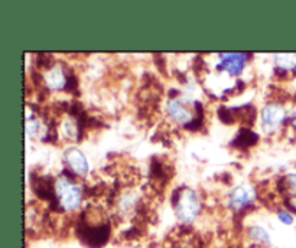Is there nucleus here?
I'll return each instance as SVG.
<instances>
[{
	"mask_svg": "<svg viewBox=\"0 0 296 248\" xmlns=\"http://www.w3.org/2000/svg\"><path fill=\"white\" fill-rule=\"evenodd\" d=\"M201 199L191 188H182L175 195V214L182 223H192L201 214Z\"/></svg>",
	"mask_w": 296,
	"mask_h": 248,
	"instance_id": "obj_1",
	"label": "nucleus"
},
{
	"mask_svg": "<svg viewBox=\"0 0 296 248\" xmlns=\"http://www.w3.org/2000/svg\"><path fill=\"white\" fill-rule=\"evenodd\" d=\"M54 197L58 199L59 206L67 212H74L82 202V192L81 188L71 182L68 177L61 176L54 183Z\"/></svg>",
	"mask_w": 296,
	"mask_h": 248,
	"instance_id": "obj_2",
	"label": "nucleus"
},
{
	"mask_svg": "<svg viewBox=\"0 0 296 248\" xmlns=\"http://www.w3.org/2000/svg\"><path fill=\"white\" fill-rule=\"evenodd\" d=\"M187 104L184 99H173L168 101V114L172 117L173 122H176L178 124H182L184 127L187 128H191V127H195L197 125V119L195 116L187 108Z\"/></svg>",
	"mask_w": 296,
	"mask_h": 248,
	"instance_id": "obj_3",
	"label": "nucleus"
},
{
	"mask_svg": "<svg viewBox=\"0 0 296 248\" xmlns=\"http://www.w3.org/2000/svg\"><path fill=\"white\" fill-rule=\"evenodd\" d=\"M221 59L217 64V70L218 71H225L231 76L242 74L244 67L247 64V58L250 55L247 53H237V52H231V53H220L218 55Z\"/></svg>",
	"mask_w": 296,
	"mask_h": 248,
	"instance_id": "obj_4",
	"label": "nucleus"
},
{
	"mask_svg": "<svg viewBox=\"0 0 296 248\" xmlns=\"http://www.w3.org/2000/svg\"><path fill=\"white\" fill-rule=\"evenodd\" d=\"M256 199V189L251 185H237L228 195V203L234 211H242Z\"/></svg>",
	"mask_w": 296,
	"mask_h": 248,
	"instance_id": "obj_5",
	"label": "nucleus"
},
{
	"mask_svg": "<svg viewBox=\"0 0 296 248\" xmlns=\"http://www.w3.org/2000/svg\"><path fill=\"white\" fill-rule=\"evenodd\" d=\"M262 123L268 130H277L288 119L286 110L279 104H268L262 110Z\"/></svg>",
	"mask_w": 296,
	"mask_h": 248,
	"instance_id": "obj_6",
	"label": "nucleus"
},
{
	"mask_svg": "<svg viewBox=\"0 0 296 248\" xmlns=\"http://www.w3.org/2000/svg\"><path fill=\"white\" fill-rule=\"evenodd\" d=\"M64 160L68 169L77 176H85L90 171V165L87 156L77 148H68L64 153Z\"/></svg>",
	"mask_w": 296,
	"mask_h": 248,
	"instance_id": "obj_7",
	"label": "nucleus"
},
{
	"mask_svg": "<svg viewBox=\"0 0 296 248\" xmlns=\"http://www.w3.org/2000/svg\"><path fill=\"white\" fill-rule=\"evenodd\" d=\"M68 78L65 74V70L61 65H54L44 75V82L51 91H61L67 87Z\"/></svg>",
	"mask_w": 296,
	"mask_h": 248,
	"instance_id": "obj_8",
	"label": "nucleus"
},
{
	"mask_svg": "<svg viewBox=\"0 0 296 248\" xmlns=\"http://www.w3.org/2000/svg\"><path fill=\"white\" fill-rule=\"evenodd\" d=\"M274 64L279 71L294 73L296 71V53H276Z\"/></svg>",
	"mask_w": 296,
	"mask_h": 248,
	"instance_id": "obj_9",
	"label": "nucleus"
},
{
	"mask_svg": "<svg viewBox=\"0 0 296 248\" xmlns=\"http://www.w3.org/2000/svg\"><path fill=\"white\" fill-rule=\"evenodd\" d=\"M26 136L27 137H32V139H42L47 133H48V130H45V127H44V124L41 120H38V119H26Z\"/></svg>",
	"mask_w": 296,
	"mask_h": 248,
	"instance_id": "obj_10",
	"label": "nucleus"
},
{
	"mask_svg": "<svg viewBox=\"0 0 296 248\" xmlns=\"http://www.w3.org/2000/svg\"><path fill=\"white\" fill-rule=\"evenodd\" d=\"M248 235L253 241H257V243H262L265 246H270L271 238L270 234L268 232V229H265L263 226H259V225H254L248 229Z\"/></svg>",
	"mask_w": 296,
	"mask_h": 248,
	"instance_id": "obj_11",
	"label": "nucleus"
},
{
	"mask_svg": "<svg viewBox=\"0 0 296 248\" xmlns=\"http://www.w3.org/2000/svg\"><path fill=\"white\" fill-rule=\"evenodd\" d=\"M62 133L71 142H78V139H80V127H78V124L75 123L74 119H67L62 123Z\"/></svg>",
	"mask_w": 296,
	"mask_h": 248,
	"instance_id": "obj_12",
	"label": "nucleus"
},
{
	"mask_svg": "<svg viewBox=\"0 0 296 248\" xmlns=\"http://www.w3.org/2000/svg\"><path fill=\"white\" fill-rule=\"evenodd\" d=\"M283 182H285V189L292 195V198L296 197V174H286Z\"/></svg>",
	"mask_w": 296,
	"mask_h": 248,
	"instance_id": "obj_13",
	"label": "nucleus"
},
{
	"mask_svg": "<svg viewBox=\"0 0 296 248\" xmlns=\"http://www.w3.org/2000/svg\"><path fill=\"white\" fill-rule=\"evenodd\" d=\"M277 218H279V221L282 223H285V225H292L294 223V215L292 214H289L288 211H279L277 212Z\"/></svg>",
	"mask_w": 296,
	"mask_h": 248,
	"instance_id": "obj_14",
	"label": "nucleus"
},
{
	"mask_svg": "<svg viewBox=\"0 0 296 248\" xmlns=\"http://www.w3.org/2000/svg\"><path fill=\"white\" fill-rule=\"evenodd\" d=\"M291 122H292V125L296 128V110L291 114Z\"/></svg>",
	"mask_w": 296,
	"mask_h": 248,
	"instance_id": "obj_15",
	"label": "nucleus"
},
{
	"mask_svg": "<svg viewBox=\"0 0 296 248\" xmlns=\"http://www.w3.org/2000/svg\"><path fill=\"white\" fill-rule=\"evenodd\" d=\"M291 205L294 206V209H296V197H294V198L291 199Z\"/></svg>",
	"mask_w": 296,
	"mask_h": 248,
	"instance_id": "obj_16",
	"label": "nucleus"
}]
</instances>
